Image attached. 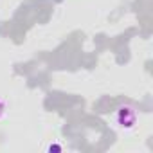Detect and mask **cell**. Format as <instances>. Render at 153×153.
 Instances as JSON below:
<instances>
[{
  "label": "cell",
  "mask_w": 153,
  "mask_h": 153,
  "mask_svg": "<svg viewBox=\"0 0 153 153\" xmlns=\"http://www.w3.org/2000/svg\"><path fill=\"white\" fill-rule=\"evenodd\" d=\"M137 121V115H135V110L130 108V106H123L119 108L117 112V123L123 126V128H131Z\"/></svg>",
  "instance_id": "obj_1"
},
{
  "label": "cell",
  "mask_w": 153,
  "mask_h": 153,
  "mask_svg": "<svg viewBox=\"0 0 153 153\" xmlns=\"http://www.w3.org/2000/svg\"><path fill=\"white\" fill-rule=\"evenodd\" d=\"M2 114H4V103H2V99H0V117H2Z\"/></svg>",
  "instance_id": "obj_2"
}]
</instances>
